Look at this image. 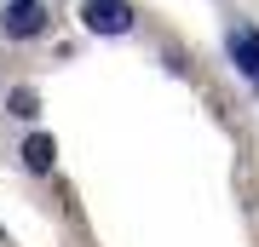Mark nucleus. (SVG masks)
Wrapping results in <instances>:
<instances>
[{
	"label": "nucleus",
	"mask_w": 259,
	"mask_h": 247,
	"mask_svg": "<svg viewBox=\"0 0 259 247\" xmlns=\"http://www.w3.org/2000/svg\"><path fill=\"white\" fill-rule=\"evenodd\" d=\"M23 167L35 178H47L52 167H58V144H52V132H29L23 138Z\"/></svg>",
	"instance_id": "20e7f679"
},
{
	"label": "nucleus",
	"mask_w": 259,
	"mask_h": 247,
	"mask_svg": "<svg viewBox=\"0 0 259 247\" xmlns=\"http://www.w3.org/2000/svg\"><path fill=\"white\" fill-rule=\"evenodd\" d=\"M47 23H52V12L40 0H6V12H0V35L6 40H35V35H47Z\"/></svg>",
	"instance_id": "f03ea898"
},
{
	"label": "nucleus",
	"mask_w": 259,
	"mask_h": 247,
	"mask_svg": "<svg viewBox=\"0 0 259 247\" xmlns=\"http://www.w3.org/2000/svg\"><path fill=\"white\" fill-rule=\"evenodd\" d=\"M133 0H81V29L87 35H133Z\"/></svg>",
	"instance_id": "f257e3e1"
},
{
	"label": "nucleus",
	"mask_w": 259,
	"mask_h": 247,
	"mask_svg": "<svg viewBox=\"0 0 259 247\" xmlns=\"http://www.w3.org/2000/svg\"><path fill=\"white\" fill-rule=\"evenodd\" d=\"M225 52H231V64L259 86V29L253 23H231L225 29Z\"/></svg>",
	"instance_id": "7ed1b4c3"
},
{
	"label": "nucleus",
	"mask_w": 259,
	"mask_h": 247,
	"mask_svg": "<svg viewBox=\"0 0 259 247\" xmlns=\"http://www.w3.org/2000/svg\"><path fill=\"white\" fill-rule=\"evenodd\" d=\"M6 115L35 121V115H40V92H35V86H12V92H6Z\"/></svg>",
	"instance_id": "39448f33"
}]
</instances>
